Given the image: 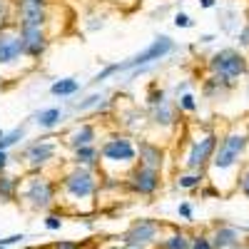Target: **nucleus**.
<instances>
[{"label": "nucleus", "mask_w": 249, "mask_h": 249, "mask_svg": "<svg viewBox=\"0 0 249 249\" xmlns=\"http://www.w3.org/2000/svg\"><path fill=\"white\" fill-rule=\"evenodd\" d=\"M57 210L62 214H90L97 210V199L102 195V175L95 170L62 164L57 170Z\"/></svg>", "instance_id": "obj_1"}, {"label": "nucleus", "mask_w": 249, "mask_h": 249, "mask_svg": "<svg viewBox=\"0 0 249 249\" xmlns=\"http://www.w3.org/2000/svg\"><path fill=\"white\" fill-rule=\"evenodd\" d=\"M100 175L122 179L137 164V140L130 132H107L100 137Z\"/></svg>", "instance_id": "obj_2"}, {"label": "nucleus", "mask_w": 249, "mask_h": 249, "mask_svg": "<svg viewBox=\"0 0 249 249\" xmlns=\"http://www.w3.org/2000/svg\"><path fill=\"white\" fill-rule=\"evenodd\" d=\"M172 50H175V40H172L170 35H157L147 48L140 50V53H135L132 57L105 65V68H102V70L92 77V85H100V82H105V80H110L112 75H120V72L142 75V72L152 70L155 65H160V62H162L164 57H167Z\"/></svg>", "instance_id": "obj_3"}, {"label": "nucleus", "mask_w": 249, "mask_h": 249, "mask_svg": "<svg viewBox=\"0 0 249 249\" xmlns=\"http://www.w3.org/2000/svg\"><path fill=\"white\" fill-rule=\"evenodd\" d=\"M18 204L33 214L57 210V177L50 172H25L20 177Z\"/></svg>", "instance_id": "obj_4"}, {"label": "nucleus", "mask_w": 249, "mask_h": 249, "mask_svg": "<svg viewBox=\"0 0 249 249\" xmlns=\"http://www.w3.org/2000/svg\"><path fill=\"white\" fill-rule=\"evenodd\" d=\"M62 142L55 135H40L35 140H28L20 150V167L25 172H50L57 175V170L65 164V160H60Z\"/></svg>", "instance_id": "obj_5"}, {"label": "nucleus", "mask_w": 249, "mask_h": 249, "mask_svg": "<svg viewBox=\"0 0 249 249\" xmlns=\"http://www.w3.org/2000/svg\"><path fill=\"white\" fill-rule=\"evenodd\" d=\"M249 147V132L247 130H230L219 137V144H217V152L210 162V170L214 177H227L230 182L237 179V172L242 167V160H244V152Z\"/></svg>", "instance_id": "obj_6"}, {"label": "nucleus", "mask_w": 249, "mask_h": 249, "mask_svg": "<svg viewBox=\"0 0 249 249\" xmlns=\"http://www.w3.org/2000/svg\"><path fill=\"white\" fill-rule=\"evenodd\" d=\"M30 68H33V62L23 50L18 28L15 25L0 28V75H3V80L25 75Z\"/></svg>", "instance_id": "obj_7"}, {"label": "nucleus", "mask_w": 249, "mask_h": 249, "mask_svg": "<svg viewBox=\"0 0 249 249\" xmlns=\"http://www.w3.org/2000/svg\"><path fill=\"white\" fill-rule=\"evenodd\" d=\"M167 230V224L155 219V217H140V219H132L127 224L117 242L120 244H127V247H137V249H155Z\"/></svg>", "instance_id": "obj_8"}, {"label": "nucleus", "mask_w": 249, "mask_h": 249, "mask_svg": "<svg viewBox=\"0 0 249 249\" xmlns=\"http://www.w3.org/2000/svg\"><path fill=\"white\" fill-rule=\"evenodd\" d=\"M144 102H147V120L155 124L157 130H170L177 124V107H175V100L167 97L160 85H150L147 95H144Z\"/></svg>", "instance_id": "obj_9"}, {"label": "nucleus", "mask_w": 249, "mask_h": 249, "mask_svg": "<svg viewBox=\"0 0 249 249\" xmlns=\"http://www.w3.org/2000/svg\"><path fill=\"white\" fill-rule=\"evenodd\" d=\"M207 70H210V75L224 77V80H230V82L237 85V80L249 72V62H247V57L239 50L222 48V50L210 55V60H207Z\"/></svg>", "instance_id": "obj_10"}, {"label": "nucleus", "mask_w": 249, "mask_h": 249, "mask_svg": "<svg viewBox=\"0 0 249 249\" xmlns=\"http://www.w3.org/2000/svg\"><path fill=\"white\" fill-rule=\"evenodd\" d=\"M217 144H219V135L214 130H207V132H199L197 137L190 140V147L184 152V160H182V167L184 170H197V172H207L210 162L217 152Z\"/></svg>", "instance_id": "obj_11"}, {"label": "nucleus", "mask_w": 249, "mask_h": 249, "mask_svg": "<svg viewBox=\"0 0 249 249\" xmlns=\"http://www.w3.org/2000/svg\"><path fill=\"white\" fill-rule=\"evenodd\" d=\"M162 182H164V175L160 170H150V167H142V164H135V167L122 177V190L132 197L150 199L162 190Z\"/></svg>", "instance_id": "obj_12"}, {"label": "nucleus", "mask_w": 249, "mask_h": 249, "mask_svg": "<svg viewBox=\"0 0 249 249\" xmlns=\"http://www.w3.org/2000/svg\"><path fill=\"white\" fill-rule=\"evenodd\" d=\"M50 0H13V25L23 28H48Z\"/></svg>", "instance_id": "obj_13"}, {"label": "nucleus", "mask_w": 249, "mask_h": 249, "mask_svg": "<svg viewBox=\"0 0 249 249\" xmlns=\"http://www.w3.org/2000/svg\"><path fill=\"white\" fill-rule=\"evenodd\" d=\"M100 140V124L92 122V120H75L68 124V130L62 132L60 142L62 147H68L70 152L72 150H80V147H88V144H97Z\"/></svg>", "instance_id": "obj_14"}, {"label": "nucleus", "mask_w": 249, "mask_h": 249, "mask_svg": "<svg viewBox=\"0 0 249 249\" xmlns=\"http://www.w3.org/2000/svg\"><path fill=\"white\" fill-rule=\"evenodd\" d=\"M18 35H20L23 50L30 57L33 65L45 57V53L50 48V40H53L50 33H48V28H23V30H18Z\"/></svg>", "instance_id": "obj_15"}, {"label": "nucleus", "mask_w": 249, "mask_h": 249, "mask_svg": "<svg viewBox=\"0 0 249 249\" xmlns=\"http://www.w3.org/2000/svg\"><path fill=\"white\" fill-rule=\"evenodd\" d=\"M214 249H242L244 247V230L227 222H217L210 232Z\"/></svg>", "instance_id": "obj_16"}, {"label": "nucleus", "mask_w": 249, "mask_h": 249, "mask_svg": "<svg viewBox=\"0 0 249 249\" xmlns=\"http://www.w3.org/2000/svg\"><path fill=\"white\" fill-rule=\"evenodd\" d=\"M164 160H167V152L160 142L155 140H137V164L150 170H164Z\"/></svg>", "instance_id": "obj_17"}, {"label": "nucleus", "mask_w": 249, "mask_h": 249, "mask_svg": "<svg viewBox=\"0 0 249 249\" xmlns=\"http://www.w3.org/2000/svg\"><path fill=\"white\" fill-rule=\"evenodd\" d=\"M65 162L68 164H75V167H85V170L100 172V147H97V144H88V147L72 150Z\"/></svg>", "instance_id": "obj_18"}, {"label": "nucleus", "mask_w": 249, "mask_h": 249, "mask_svg": "<svg viewBox=\"0 0 249 249\" xmlns=\"http://www.w3.org/2000/svg\"><path fill=\"white\" fill-rule=\"evenodd\" d=\"M65 120H68V110H62V107H45V110H37L33 115V122L45 132L57 130L60 124H65Z\"/></svg>", "instance_id": "obj_19"}, {"label": "nucleus", "mask_w": 249, "mask_h": 249, "mask_svg": "<svg viewBox=\"0 0 249 249\" xmlns=\"http://www.w3.org/2000/svg\"><path fill=\"white\" fill-rule=\"evenodd\" d=\"M190 244H192V234L184 227H167L155 249H190Z\"/></svg>", "instance_id": "obj_20"}, {"label": "nucleus", "mask_w": 249, "mask_h": 249, "mask_svg": "<svg viewBox=\"0 0 249 249\" xmlns=\"http://www.w3.org/2000/svg\"><path fill=\"white\" fill-rule=\"evenodd\" d=\"M234 90V82L224 80V77H217V75H207L204 82H202V95L207 100H224Z\"/></svg>", "instance_id": "obj_21"}, {"label": "nucleus", "mask_w": 249, "mask_h": 249, "mask_svg": "<svg viewBox=\"0 0 249 249\" xmlns=\"http://www.w3.org/2000/svg\"><path fill=\"white\" fill-rule=\"evenodd\" d=\"M204 182H207V172H197V170H182V172L175 175V187L182 192L202 190Z\"/></svg>", "instance_id": "obj_22"}, {"label": "nucleus", "mask_w": 249, "mask_h": 249, "mask_svg": "<svg viewBox=\"0 0 249 249\" xmlns=\"http://www.w3.org/2000/svg\"><path fill=\"white\" fill-rule=\"evenodd\" d=\"M18 190H20V177L10 172H0V204L18 202Z\"/></svg>", "instance_id": "obj_23"}, {"label": "nucleus", "mask_w": 249, "mask_h": 249, "mask_svg": "<svg viewBox=\"0 0 249 249\" xmlns=\"http://www.w3.org/2000/svg\"><path fill=\"white\" fill-rule=\"evenodd\" d=\"M80 90H82V88H80V82H77L75 77H60V80H55L53 85H50V95H53V97H60V100L75 97Z\"/></svg>", "instance_id": "obj_24"}, {"label": "nucleus", "mask_w": 249, "mask_h": 249, "mask_svg": "<svg viewBox=\"0 0 249 249\" xmlns=\"http://www.w3.org/2000/svg\"><path fill=\"white\" fill-rule=\"evenodd\" d=\"M102 100H107L105 92H90L88 97H82L80 102H75V105H70V112L72 115H85V112H95L100 105H102Z\"/></svg>", "instance_id": "obj_25"}, {"label": "nucleus", "mask_w": 249, "mask_h": 249, "mask_svg": "<svg viewBox=\"0 0 249 249\" xmlns=\"http://www.w3.org/2000/svg\"><path fill=\"white\" fill-rule=\"evenodd\" d=\"M23 140H25V124H20V127H13V130H8V132L0 130V150L10 152V150L18 147V144L23 142Z\"/></svg>", "instance_id": "obj_26"}, {"label": "nucleus", "mask_w": 249, "mask_h": 249, "mask_svg": "<svg viewBox=\"0 0 249 249\" xmlns=\"http://www.w3.org/2000/svg\"><path fill=\"white\" fill-rule=\"evenodd\" d=\"M175 107H177V112H184V115H192V112H197L199 110V102H197V95L195 92H179L177 97H175Z\"/></svg>", "instance_id": "obj_27"}, {"label": "nucleus", "mask_w": 249, "mask_h": 249, "mask_svg": "<svg viewBox=\"0 0 249 249\" xmlns=\"http://www.w3.org/2000/svg\"><path fill=\"white\" fill-rule=\"evenodd\" d=\"M234 190H237L244 199H249V162L244 164V167H239L237 179H234Z\"/></svg>", "instance_id": "obj_28"}, {"label": "nucleus", "mask_w": 249, "mask_h": 249, "mask_svg": "<svg viewBox=\"0 0 249 249\" xmlns=\"http://www.w3.org/2000/svg\"><path fill=\"white\" fill-rule=\"evenodd\" d=\"M43 224H45V230H50V232H60L62 227H65V214H62V210H53V212L45 214Z\"/></svg>", "instance_id": "obj_29"}, {"label": "nucleus", "mask_w": 249, "mask_h": 249, "mask_svg": "<svg viewBox=\"0 0 249 249\" xmlns=\"http://www.w3.org/2000/svg\"><path fill=\"white\" fill-rule=\"evenodd\" d=\"M13 25V0H0V28Z\"/></svg>", "instance_id": "obj_30"}, {"label": "nucleus", "mask_w": 249, "mask_h": 249, "mask_svg": "<svg viewBox=\"0 0 249 249\" xmlns=\"http://www.w3.org/2000/svg\"><path fill=\"white\" fill-rule=\"evenodd\" d=\"M190 249H214V247H212V239H210V234H207V232H195Z\"/></svg>", "instance_id": "obj_31"}, {"label": "nucleus", "mask_w": 249, "mask_h": 249, "mask_svg": "<svg viewBox=\"0 0 249 249\" xmlns=\"http://www.w3.org/2000/svg\"><path fill=\"white\" fill-rule=\"evenodd\" d=\"M177 217L184 219V222H192V217H195V207H192V202H179V204H177Z\"/></svg>", "instance_id": "obj_32"}, {"label": "nucleus", "mask_w": 249, "mask_h": 249, "mask_svg": "<svg viewBox=\"0 0 249 249\" xmlns=\"http://www.w3.org/2000/svg\"><path fill=\"white\" fill-rule=\"evenodd\" d=\"M50 249H88V247L80 242H72V239H57L50 244Z\"/></svg>", "instance_id": "obj_33"}, {"label": "nucleus", "mask_w": 249, "mask_h": 249, "mask_svg": "<svg viewBox=\"0 0 249 249\" xmlns=\"http://www.w3.org/2000/svg\"><path fill=\"white\" fill-rule=\"evenodd\" d=\"M172 23H175L177 28H182V30H184V28H192V25H195V20H192L190 15H187V13H175Z\"/></svg>", "instance_id": "obj_34"}, {"label": "nucleus", "mask_w": 249, "mask_h": 249, "mask_svg": "<svg viewBox=\"0 0 249 249\" xmlns=\"http://www.w3.org/2000/svg\"><path fill=\"white\" fill-rule=\"evenodd\" d=\"M25 239V234L23 232H20V234H8V237H0V247H15V244H20V242H23Z\"/></svg>", "instance_id": "obj_35"}, {"label": "nucleus", "mask_w": 249, "mask_h": 249, "mask_svg": "<svg viewBox=\"0 0 249 249\" xmlns=\"http://www.w3.org/2000/svg\"><path fill=\"white\" fill-rule=\"evenodd\" d=\"M107 3L115 8H122V10H132V8H137L140 0H107Z\"/></svg>", "instance_id": "obj_36"}, {"label": "nucleus", "mask_w": 249, "mask_h": 249, "mask_svg": "<svg viewBox=\"0 0 249 249\" xmlns=\"http://www.w3.org/2000/svg\"><path fill=\"white\" fill-rule=\"evenodd\" d=\"M10 162H13L10 152H5V150H0V172H8V167H10Z\"/></svg>", "instance_id": "obj_37"}, {"label": "nucleus", "mask_w": 249, "mask_h": 249, "mask_svg": "<svg viewBox=\"0 0 249 249\" xmlns=\"http://www.w3.org/2000/svg\"><path fill=\"white\" fill-rule=\"evenodd\" d=\"M239 40H242V45H249V25L242 30V37H239Z\"/></svg>", "instance_id": "obj_38"}, {"label": "nucleus", "mask_w": 249, "mask_h": 249, "mask_svg": "<svg viewBox=\"0 0 249 249\" xmlns=\"http://www.w3.org/2000/svg\"><path fill=\"white\" fill-rule=\"evenodd\" d=\"M105 249H137V247H127V244H120V242H115V244H110V247H105Z\"/></svg>", "instance_id": "obj_39"}, {"label": "nucleus", "mask_w": 249, "mask_h": 249, "mask_svg": "<svg viewBox=\"0 0 249 249\" xmlns=\"http://www.w3.org/2000/svg\"><path fill=\"white\" fill-rule=\"evenodd\" d=\"M217 0H199V8H214Z\"/></svg>", "instance_id": "obj_40"}, {"label": "nucleus", "mask_w": 249, "mask_h": 249, "mask_svg": "<svg viewBox=\"0 0 249 249\" xmlns=\"http://www.w3.org/2000/svg\"><path fill=\"white\" fill-rule=\"evenodd\" d=\"M212 40H214L212 35H202V37H199V43H212Z\"/></svg>", "instance_id": "obj_41"}, {"label": "nucleus", "mask_w": 249, "mask_h": 249, "mask_svg": "<svg viewBox=\"0 0 249 249\" xmlns=\"http://www.w3.org/2000/svg\"><path fill=\"white\" fill-rule=\"evenodd\" d=\"M0 82H3V75H0Z\"/></svg>", "instance_id": "obj_42"}, {"label": "nucleus", "mask_w": 249, "mask_h": 249, "mask_svg": "<svg viewBox=\"0 0 249 249\" xmlns=\"http://www.w3.org/2000/svg\"><path fill=\"white\" fill-rule=\"evenodd\" d=\"M0 249H5V247H0Z\"/></svg>", "instance_id": "obj_43"}]
</instances>
